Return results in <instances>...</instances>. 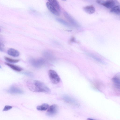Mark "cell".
Returning a JSON list of instances; mask_svg holds the SVG:
<instances>
[{
    "label": "cell",
    "instance_id": "obj_17",
    "mask_svg": "<svg viewBox=\"0 0 120 120\" xmlns=\"http://www.w3.org/2000/svg\"><path fill=\"white\" fill-rule=\"evenodd\" d=\"M49 105L46 103H44L41 105L38 106L37 107V109L41 111H45L49 107Z\"/></svg>",
    "mask_w": 120,
    "mask_h": 120
},
{
    "label": "cell",
    "instance_id": "obj_6",
    "mask_svg": "<svg viewBox=\"0 0 120 120\" xmlns=\"http://www.w3.org/2000/svg\"><path fill=\"white\" fill-rule=\"evenodd\" d=\"M118 5H119V3L117 0H106L102 5L108 8H111Z\"/></svg>",
    "mask_w": 120,
    "mask_h": 120
},
{
    "label": "cell",
    "instance_id": "obj_2",
    "mask_svg": "<svg viewBox=\"0 0 120 120\" xmlns=\"http://www.w3.org/2000/svg\"><path fill=\"white\" fill-rule=\"evenodd\" d=\"M48 74L49 78L53 83L57 84L60 82V78L59 76L55 71L52 70H49Z\"/></svg>",
    "mask_w": 120,
    "mask_h": 120
},
{
    "label": "cell",
    "instance_id": "obj_16",
    "mask_svg": "<svg viewBox=\"0 0 120 120\" xmlns=\"http://www.w3.org/2000/svg\"><path fill=\"white\" fill-rule=\"evenodd\" d=\"M111 13L119 15L120 14V5L116 6L111 8L110 11Z\"/></svg>",
    "mask_w": 120,
    "mask_h": 120
},
{
    "label": "cell",
    "instance_id": "obj_5",
    "mask_svg": "<svg viewBox=\"0 0 120 120\" xmlns=\"http://www.w3.org/2000/svg\"><path fill=\"white\" fill-rule=\"evenodd\" d=\"M58 110V108L56 105H52L48 108L47 112V115L50 116H53L57 114Z\"/></svg>",
    "mask_w": 120,
    "mask_h": 120
},
{
    "label": "cell",
    "instance_id": "obj_18",
    "mask_svg": "<svg viewBox=\"0 0 120 120\" xmlns=\"http://www.w3.org/2000/svg\"><path fill=\"white\" fill-rule=\"evenodd\" d=\"M4 59L7 62L11 63H17L19 61V60L13 59L6 56H5Z\"/></svg>",
    "mask_w": 120,
    "mask_h": 120
},
{
    "label": "cell",
    "instance_id": "obj_20",
    "mask_svg": "<svg viewBox=\"0 0 120 120\" xmlns=\"http://www.w3.org/2000/svg\"><path fill=\"white\" fill-rule=\"evenodd\" d=\"M12 108V107L11 106L6 105L5 106L4 108L3 111H7L11 109Z\"/></svg>",
    "mask_w": 120,
    "mask_h": 120
},
{
    "label": "cell",
    "instance_id": "obj_13",
    "mask_svg": "<svg viewBox=\"0 0 120 120\" xmlns=\"http://www.w3.org/2000/svg\"><path fill=\"white\" fill-rule=\"evenodd\" d=\"M4 63L11 68L16 71L20 72L22 70L21 68L18 66L8 62H5Z\"/></svg>",
    "mask_w": 120,
    "mask_h": 120
},
{
    "label": "cell",
    "instance_id": "obj_25",
    "mask_svg": "<svg viewBox=\"0 0 120 120\" xmlns=\"http://www.w3.org/2000/svg\"><path fill=\"white\" fill-rule=\"evenodd\" d=\"M1 68V66H0V68Z\"/></svg>",
    "mask_w": 120,
    "mask_h": 120
},
{
    "label": "cell",
    "instance_id": "obj_3",
    "mask_svg": "<svg viewBox=\"0 0 120 120\" xmlns=\"http://www.w3.org/2000/svg\"><path fill=\"white\" fill-rule=\"evenodd\" d=\"M30 61L33 67L37 68L41 67L45 63V60L42 58H33L31 59Z\"/></svg>",
    "mask_w": 120,
    "mask_h": 120
},
{
    "label": "cell",
    "instance_id": "obj_15",
    "mask_svg": "<svg viewBox=\"0 0 120 120\" xmlns=\"http://www.w3.org/2000/svg\"><path fill=\"white\" fill-rule=\"evenodd\" d=\"M44 56L47 59L49 60H52L54 59V57L52 54L50 52L45 51L43 53Z\"/></svg>",
    "mask_w": 120,
    "mask_h": 120
},
{
    "label": "cell",
    "instance_id": "obj_10",
    "mask_svg": "<svg viewBox=\"0 0 120 120\" xmlns=\"http://www.w3.org/2000/svg\"><path fill=\"white\" fill-rule=\"evenodd\" d=\"M115 87L117 89H120V74L118 73L112 79Z\"/></svg>",
    "mask_w": 120,
    "mask_h": 120
},
{
    "label": "cell",
    "instance_id": "obj_23",
    "mask_svg": "<svg viewBox=\"0 0 120 120\" xmlns=\"http://www.w3.org/2000/svg\"><path fill=\"white\" fill-rule=\"evenodd\" d=\"M26 75L29 76H31L32 75V74L31 73L29 72H26L25 73Z\"/></svg>",
    "mask_w": 120,
    "mask_h": 120
},
{
    "label": "cell",
    "instance_id": "obj_24",
    "mask_svg": "<svg viewBox=\"0 0 120 120\" xmlns=\"http://www.w3.org/2000/svg\"><path fill=\"white\" fill-rule=\"evenodd\" d=\"M61 0L63 1H66L67 0Z\"/></svg>",
    "mask_w": 120,
    "mask_h": 120
},
{
    "label": "cell",
    "instance_id": "obj_12",
    "mask_svg": "<svg viewBox=\"0 0 120 120\" xmlns=\"http://www.w3.org/2000/svg\"><path fill=\"white\" fill-rule=\"evenodd\" d=\"M7 53L9 55L14 57H18L20 54V53L18 51L12 48L8 49Z\"/></svg>",
    "mask_w": 120,
    "mask_h": 120
},
{
    "label": "cell",
    "instance_id": "obj_11",
    "mask_svg": "<svg viewBox=\"0 0 120 120\" xmlns=\"http://www.w3.org/2000/svg\"><path fill=\"white\" fill-rule=\"evenodd\" d=\"M83 9L85 12L89 14H92L94 13L95 11V8L92 5L85 6Z\"/></svg>",
    "mask_w": 120,
    "mask_h": 120
},
{
    "label": "cell",
    "instance_id": "obj_7",
    "mask_svg": "<svg viewBox=\"0 0 120 120\" xmlns=\"http://www.w3.org/2000/svg\"><path fill=\"white\" fill-rule=\"evenodd\" d=\"M6 91L8 93L13 94H21L23 93L22 90L14 86H11Z\"/></svg>",
    "mask_w": 120,
    "mask_h": 120
},
{
    "label": "cell",
    "instance_id": "obj_22",
    "mask_svg": "<svg viewBox=\"0 0 120 120\" xmlns=\"http://www.w3.org/2000/svg\"><path fill=\"white\" fill-rule=\"evenodd\" d=\"M4 45L0 42V50L2 51L4 50Z\"/></svg>",
    "mask_w": 120,
    "mask_h": 120
},
{
    "label": "cell",
    "instance_id": "obj_14",
    "mask_svg": "<svg viewBox=\"0 0 120 120\" xmlns=\"http://www.w3.org/2000/svg\"><path fill=\"white\" fill-rule=\"evenodd\" d=\"M49 2L58 11L60 10V7L59 3L57 0H48Z\"/></svg>",
    "mask_w": 120,
    "mask_h": 120
},
{
    "label": "cell",
    "instance_id": "obj_26",
    "mask_svg": "<svg viewBox=\"0 0 120 120\" xmlns=\"http://www.w3.org/2000/svg\"></svg>",
    "mask_w": 120,
    "mask_h": 120
},
{
    "label": "cell",
    "instance_id": "obj_21",
    "mask_svg": "<svg viewBox=\"0 0 120 120\" xmlns=\"http://www.w3.org/2000/svg\"><path fill=\"white\" fill-rule=\"evenodd\" d=\"M105 0H96V1L98 3L103 5Z\"/></svg>",
    "mask_w": 120,
    "mask_h": 120
},
{
    "label": "cell",
    "instance_id": "obj_19",
    "mask_svg": "<svg viewBox=\"0 0 120 120\" xmlns=\"http://www.w3.org/2000/svg\"><path fill=\"white\" fill-rule=\"evenodd\" d=\"M56 20L65 26L69 27H70L71 26L70 24L67 22L61 19L57 18L56 19Z\"/></svg>",
    "mask_w": 120,
    "mask_h": 120
},
{
    "label": "cell",
    "instance_id": "obj_8",
    "mask_svg": "<svg viewBox=\"0 0 120 120\" xmlns=\"http://www.w3.org/2000/svg\"><path fill=\"white\" fill-rule=\"evenodd\" d=\"M64 15L65 17L72 25L75 26H79L77 23L67 12L64 11Z\"/></svg>",
    "mask_w": 120,
    "mask_h": 120
},
{
    "label": "cell",
    "instance_id": "obj_4",
    "mask_svg": "<svg viewBox=\"0 0 120 120\" xmlns=\"http://www.w3.org/2000/svg\"><path fill=\"white\" fill-rule=\"evenodd\" d=\"M62 98L63 100L68 103L77 107H79V103L75 100L69 95H64Z\"/></svg>",
    "mask_w": 120,
    "mask_h": 120
},
{
    "label": "cell",
    "instance_id": "obj_9",
    "mask_svg": "<svg viewBox=\"0 0 120 120\" xmlns=\"http://www.w3.org/2000/svg\"><path fill=\"white\" fill-rule=\"evenodd\" d=\"M46 5L48 10L53 14L57 16L60 15L59 11L49 2H47Z\"/></svg>",
    "mask_w": 120,
    "mask_h": 120
},
{
    "label": "cell",
    "instance_id": "obj_1",
    "mask_svg": "<svg viewBox=\"0 0 120 120\" xmlns=\"http://www.w3.org/2000/svg\"><path fill=\"white\" fill-rule=\"evenodd\" d=\"M27 85L31 91L36 92H43L49 94L50 89L43 82L40 81L30 79L27 82Z\"/></svg>",
    "mask_w": 120,
    "mask_h": 120
}]
</instances>
